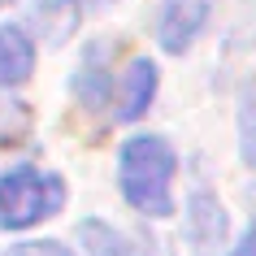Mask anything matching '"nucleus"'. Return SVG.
I'll list each match as a JSON object with an SVG mask.
<instances>
[{"label":"nucleus","instance_id":"nucleus-9","mask_svg":"<svg viewBox=\"0 0 256 256\" xmlns=\"http://www.w3.org/2000/svg\"><path fill=\"white\" fill-rule=\"evenodd\" d=\"M4 256H74V252H70L66 243H56V239H30V243L9 248Z\"/></svg>","mask_w":256,"mask_h":256},{"label":"nucleus","instance_id":"nucleus-4","mask_svg":"<svg viewBox=\"0 0 256 256\" xmlns=\"http://www.w3.org/2000/svg\"><path fill=\"white\" fill-rule=\"evenodd\" d=\"M152 96H156V66L148 56L130 61V70L122 74V87H118V118L122 122H139L148 113Z\"/></svg>","mask_w":256,"mask_h":256},{"label":"nucleus","instance_id":"nucleus-10","mask_svg":"<svg viewBox=\"0 0 256 256\" xmlns=\"http://www.w3.org/2000/svg\"><path fill=\"white\" fill-rule=\"evenodd\" d=\"M230 256H256V217L248 222V230H243V239H239V248Z\"/></svg>","mask_w":256,"mask_h":256},{"label":"nucleus","instance_id":"nucleus-5","mask_svg":"<svg viewBox=\"0 0 256 256\" xmlns=\"http://www.w3.org/2000/svg\"><path fill=\"white\" fill-rule=\"evenodd\" d=\"M35 74V40L22 26H0V87H22Z\"/></svg>","mask_w":256,"mask_h":256},{"label":"nucleus","instance_id":"nucleus-7","mask_svg":"<svg viewBox=\"0 0 256 256\" xmlns=\"http://www.w3.org/2000/svg\"><path fill=\"white\" fill-rule=\"evenodd\" d=\"M100 56H104V44H92L87 56H82V74L74 78V92H78L87 104H100L104 92H108V78L100 74Z\"/></svg>","mask_w":256,"mask_h":256},{"label":"nucleus","instance_id":"nucleus-6","mask_svg":"<svg viewBox=\"0 0 256 256\" xmlns=\"http://www.w3.org/2000/svg\"><path fill=\"white\" fill-rule=\"evenodd\" d=\"M78 243H82V252H87V256H144L126 234H118L113 226L96 222V217H87V222L78 226Z\"/></svg>","mask_w":256,"mask_h":256},{"label":"nucleus","instance_id":"nucleus-11","mask_svg":"<svg viewBox=\"0 0 256 256\" xmlns=\"http://www.w3.org/2000/svg\"><path fill=\"white\" fill-rule=\"evenodd\" d=\"M0 4H4V0H0Z\"/></svg>","mask_w":256,"mask_h":256},{"label":"nucleus","instance_id":"nucleus-2","mask_svg":"<svg viewBox=\"0 0 256 256\" xmlns=\"http://www.w3.org/2000/svg\"><path fill=\"white\" fill-rule=\"evenodd\" d=\"M66 208V182L52 170L18 165L0 178V230H30Z\"/></svg>","mask_w":256,"mask_h":256},{"label":"nucleus","instance_id":"nucleus-1","mask_svg":"<svg viewBox=\"0 0 256 256\" xmlns=\"http://www.w3.org/2000/svg\"><path fill=\"white\" fill-rule=\"evenodd\" d=\"M174 170L178 152L161 135H130L118 152V182L135 213L148 217L174 213Z\"/></svg>","mask_w":256,"mask_h":256},{"label":"nucleus","instance_id":"nucleus-3","mask_svg":"<svg viewBox=\"0 0 256 256\" xmlns=\"http://www.w3.org/2000/svg\"><path fill=\"white\" fill-rule=\"evenodd\" d=\"M208 22V0H165L161 22H156V40L165 52H182L191 48V40Z\"/></svg>","mask_w":256,"mask_h":256},{"label":"nucleus","instance_id":"nucleus-8","mask_svg":"<svg viewBox=\"0 0 256 256\" xmlns=\"http://www.w3.org/2000/svg\"><path fill=\"white\" fill-rule=\"evenodd\" d=\"M239 156L256 170V82L239 100Z\"/></svg>","mask_w":256,"mask_h":256}]
</instances>
